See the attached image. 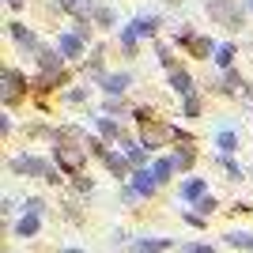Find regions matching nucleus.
Segmentation results:
<instances>
[{"label": "nucleus", "instance_id": "1", "mask_svg": "<svg viewBox=\"0 0 253 253\" xmlns=\"http://www.w3.org/2000/svg\"><path fill=\"white\" fill-rule=\"evenodd\" d=\"M11 170H15V174H34V178L49 181V185H61V178H64V170H57L49 159L31 155V151H19V155H11Z\"/></svg>", "mask_w": 253, "mask_h": 253}, {"label": "nucleus", "instance_id": "2", "mask_svg": "<svg viewBox=\"0 0 253 253\" xmlns=\"http://www.w3.org/2000/svg\"><path fill=\"white\" fill-rule=\"evenodd\" d=\"M178 132H181V125H170V121H151V125H140V144H144L148 151H159V148L178 144Z\"/></svg>", "mask_w": 253, "mask_h": 253}, {"label": "nucleus", "instance_id": "3", "mask_svg": "<svg viewBox=\"0 0 253 253\" xmlns=\"http://www.w3.org/2000/svg\"><path fill=\"white\" fill-rule=\"evenodd\" d=\"M204 8H208V15L219 27H227V31H238L246 19V8L238 4V0H204Z\"/></svg>", "mask_w": 253, "mask_h": 253}, {"label": "nucleus", "instance_id": "4", "mask_svg": "<svg viewBox=\"0 0 253 253\" xmlns=\"http://www.w3.org/2000/svg\"><path fill=\"white\" fill-rule=\"evenodd\" d=\"M84 159H87V148H76V144H64L57 140V151H53V163L64 170V174H72L80 178V170H84Z\"/></svg>", "mask_w": 253, "mask_h": 253}, {"label": "nucleus", "instance_id": "5", "mask_svg": "<svg viewBox=\"0 0 253 253\" xmlns=\"http://www.w3.org/2000/svg\"><path fill=\"white\" fill-rule=\"evenodd\" d=\"M27 87H31V80L19 72V68H4V102L15 106L19 98H27Z\"/></svg>", "mask_w": 253, "mask_h": 253}, {"label": "nucleus", "instance_id": "6", "mask_svg": "<svg viewBox=\"0 0 253 253\" xmlns=\"http://www.w3.org/2000/svg\"><path fill=\"white\" fill-rule=\"evenodd\" d=\"M57 49H61V57H64V61H76V57H84L87 42H84V38H80L76 31H64L61 38H57Z\"/></svg>", "mask_w": 253, "mask_h": 253}, {"label": "nucleus", "instance_id": "7", "mask_svg": "<svg viewBox=\"0 0 253 253\" xmlns=\"http://www.w3.org/2000/svg\"><path fill=\"white\" fill-rule=\"evenodd\" d=\"M8 34L15 38V45H19V49H27V53H31V49H34V53L42 49V45H38V34H34L27 23H8Z\"/></svg>", "mask_w": 253, "mask_h": 253}, {"label": "nucleus", "instance_id": "8", "mask_svg": "<svg viewBox=\"0 0 253 253\" xmlns=\"http://www.w3.org/2000/svg\"><path fill=\"white\" fill-rule=\"evenodd\" d=\"M128 185H132V189L140 193V201H148V197H155V193H159V178L151 174V167H148V170H136Z\"/></svg>", "mask_w": 253, "mask_h": 253}, {"label": "nucleus", "instance_id": "9", "mask_svg": "<svg viewBox=\"0 0 253 253\" xmlns=\"http://www.w3.org/2000/svg\"><path fill=\"white\" fill-rule=\"evenodd\" d=\"M102 163H106L110 170H114V174H117L121 181H132V174H136V170H132V163H128V155H125V151H110V155H106Z\"/></svg>", "mask_w": 253, "mask_h": 253}, {"label": "nucleus", "instance_id": "10", "mask_svg": "<svg viewBox=\"0 0 253 253\" xmlns=\"http://www.w3.org/2000/svg\"><path fill=\"white\" fill-rule=\"evenodd\" d=\"M128 87H132V76H128V72H110V76L102 80V91H106L110 98H121Z\"/></svg>", "mask_w": 253, "mask_h": 253}, {"label": "nucleus", "instance_id": "11", "mask_svg": "<svg viewBox=\"0 0 253 253\" xmlns=\"http://www.w3.org/2000/svg\"><path fill=\"white\" fill-rule=\"evenodd\" d=\"M204 197H208V181H204V178H185V181H181V201L201 204Z\"/></svg>", "mask_w": 253, "mask_h": 253}, {"label": "nucleus", "instance_id": "12", "mask_svg": "<svg viewBox=\"0 0 253 253\" xmlns=\"http://www.w3.org/2000/svg\"><path fill=\"white\" fill-rule=\"evenodd\" d=\"M57 84H68V72H64V68H53V72H38L34 76V91H53Z\"/></svg>", "mask_w": 253, "mask_h": 253}, {"label": "nucleus", "instance_id": "13", "mask_svg": "<svg viewBox=\"0 0 253 253\" xmlns=\"http://www.w3.org/2000/svg\"><path fill=\"white\" fill-rule=\"evenodd\" d=\"M170 87H174V91H178L181 98L197 95V87H193V76L185 72V68H174V72H170Z\"/></svg>", "mask_w": 253, "mask_h": 253}, {"label": "nucleus", "instance_id": "14", "mask_svg": "<svg viewBox=\"0 0 253 253\" xmlns=\"http://www.w3.org/2000/svg\"><path fill=\"white\" fill-rule=\"evenodd\" d=\"M128 27H132L136 38H155L159 34V15H140V19H132Z\"/></svg>", "mask_w": 253, "mask_h": 253}, {"label": "nucleus", "instance_id": "15", "mask_svg": "<svg viewBox=\"0 0 253 253\" xmlns=\"http://www.w3.org/2000/svg\"><path fill=\"white\" fill-rule=\"evenodd\" d=\"M181 49L189 53V57H201V61L215 53V49H211V38H204V34H193V38H189L185 45H181Z\"/></svg>", "mask_w": 253, "mask_h": 253}, {"label": "nucleus", "instance_id": "16", "mask_svg": "<svg viewBox=\"0 0 253 253\" xmlns=\"http://www.w3.org/2000/svg\"><path fill=\"white\" fill-rule=\"evenodd\" d=\"M121 148H125V155H128V163H132V167H144V163L151 159V151L144 148L140 140H121Z\"/></svg>", "mask_w": 253, "mask_h": 253}, {"label": "nucleus", "instance_id": "17", "mask_svg": "<svg viewBox=\"0 0 253 253\" xmlns=\"http://www.w3.org/2000/svg\"><path fill=\"white\" fill-rule=\"evenodd\" d=\"M95 128H98V136H102V140H117V144H121V140H125V136H121V125H117V121H114V117H95Z\"/></svg>", "mask_w": 253, "mask_h": 253}, {"label": "nucleus", "instance_id": "18", "mask_svg": "<svg viewBox=\"0 0 253 253\" xmlns=\"http://www.w3.org/2000/svg\"><path fill=\"white\" fill-rule=\"evenodd\" d=\"M151 174L159 178V185H167V181L178 174V163H174V155H170V159H155V163H151Z\"/></svg>", "mask_w": 253, "mask_h": 253}, {"label": "nucleus", "instance_id": "19", "mask_svg": "<svg viewBox=\"0 0 253 253\" xmlns=\"http://www.w3.org/2000/svg\"><path fill=\"white\" fill-rule=\"evenodd\" d=\"M38 231H42V215H23L15 223V238H34Z\"/></svg>", "mask_w": 253, "mask_h": 253}, {"label": "nucleus", "instance_id": "20", "mask_svg": "<svg viewBox=\"0 0 253 253\" xmlns=\"http://www.w3.org/2000/svg\"><path fill=\"white\" fill-rule=\"evenodd\" d=\"M234 57H238V45H234V42H223V45H215V64H219L223 72H231Z\"/></svg>", "mask_w": 253, "mask_h": 253}, {"label": "nucleus", "instance_id": "21", "mask_svg": "<svg viewBox=\"0 0 253 253\" xmlns=\"http://www.w3.org/2000/svg\"><path fill=\"white\" fill-rule=\"evenodd\" d=\"M117 42H121V49H125V57H136V53H140V38L132 34V27H121Z\"/></svg>", "mask_w": 253, "mask_h": 253}, {"label": "nucleus", "instance_id": "22", "mask_svg": "<svg viewBox=\"0 0 253 253\" xmlns=\"http://www.w3.org/2000/svg\"><path fill=\"white\" fill-rule=\"evenodd\" d=\"M215 148H219V155H234V151H238V136H234L231 128H219V136H215Z\"/></svg>", "mask_w": 253, "mask_h": 253}, {"label": "nucleus", "instance_id": "23", "mask_svg": "<svg viewBox=\"0 0 253 253\" xmlns=\"http://www.w3.org/2000/svg\"><path fill=\"white\" fill-rule=\"evenodd\" d=\"M132 250L136 253H163V250H170V238H144V242H132Z\"/></svg>", "mask_w": 253, "mask_h": 253}, {"label": "nucleus", "instance_id": "24", "mask_svg": "<svg viewBox=\"0 0 253 253\" xmlns=\"http://www.w3.org/2000/svg\"><path fill=\"white\" fill-rule=\"evenodd\" d=\"M227 246H234V250H253V234L250 231H231L227 234Z\"/></svg>", "mask_w": 253, "mask_h": 253}, {"label": "nucleus", "instance_id": "25", "mask_svg": "<svg viewBox=\"0 0 253 253\" xmlns=\"http://www.w3.org/2000/svg\"><path fill=\"white\" fill-rule=\"evenodd\" d=\"M201 110H204L201 95H189V98H181V114H185V117H201Z\"/></svg>", "mask_w": 253, "mask_h": 253}, {"label": "nucleus", "instance_id": "26", "mask_svg": "<svg viewBox=\"0 0 253 253\" xmlns=\"http://www.w3.org/2000/svg\"><path fill=\"white\" fill-rule=\"evenodd\" d=\"M84 72H87V76H95V80H106V76H102V49H95V57L84 64Z\"/></svg>", "mask_w": 253, "mask_h": 253}, {"label": "nucleus", "instance_id": "27", "mask_svg": "<svg viewBox=\"0 0 253 253\" xmlns=\"http://www.w3.org/2000/svg\"><path fill=\"white\" fill-rule=\"evenodd\" d=\"M132 121H140V125L159 121V117H155V106H136V110H132Z\"/></svg>", "mask_w": 253, "mask_h": 253}, {"label": "nucleus", "instance_id": "28", "mask_svg": "<svg viewBox=\"0 0 253 253\" xmlns=\"http://www.w3.org/2000/svg\"><path fill=\"white\" fill-rule=\"evenodd\" d=\"M219 167L227 170V174H231V181H238V178H242V167H238V163H234L231 155H219Z\"/></svg>", "mask_w": 253, "mask_h": 253}, {"label": "nucleus", "instance_id": "29", "mask_svg": "<svg viewBox=\"0 0 253 253\" xmlns=\"http://www.w3.org/2000/svg\"><path fill=\"white\" fill-rule=\"evenodd\" d=\"M91 23H98V27H114V11H110V8H95Z\"/></svg>", "mask_w": 253, "mask_h": 253}, {"label": "nucleus", "instance_id": "30", "mask_svg": "<svg viewBox=\"0 0 253 253\" xmlns=\"http://www.w3.org/2000/svg\"><path fill=\"white\" fill-rule=\"evenodd\" d=\"M106 117H114V114H125V102H121V98H106Z\"/></svg>", "mask_w": 253, "mask_h": 253}, {"label": "nucleus", "instance_id": "31", "mask_svg": "<svg viewBox=\"0 0 253 253\" xmlns=\"http://www.w3.org/2000/svg\"><path fill=\"white\" fill-rule=\"evenodd\" d=\"M84 98H87V91H84V87H72V91H64V102H84Z\"/></svg>", "mask_w": 253, "mask_h": 253}, {"label": "nucleus", "instance_id": "32", "mask_svg": "<svg viewBox=\"0 0 253 253\" xmlns=\"http://www.w3.org/2000/svg\"><path fill=\"white\" fill-rule=\"evenodd\" d=\"M23 208H27V215H42V211H45V201H38V197H34V201H27Z\"/></svg>", "mask_w": 253, "mask_h": 253}, {"label": "nucleus", "instance_id": "33", "mask_svg": "<svg viewBox=\"0 0 253 253\" xmlns=\"http://www.w3.org/2000/svg\"><path fill=\"white\" fill-rule=\"evenodd\" d=\"M197 208H201V215H211V211L219 208V204H215V197H204V201L197 204Z\"/></svg>", "mask_w": 253, "mask_h": 253}, {"label": "nucleus", "instance_id": "34", "mask_svg": "<svg viewBox=\"0 0 253 253\" xmlns=\"http://www.w3.org/2000/svg\"><path fill=\"white\" fill-rule=\"evenodd\" d=\"M76 189H80V193H95V181H91V178H84V174H80V181H76Z\"/></svg>", "mask_w": 253, "mask_h": 253}, {"label": "nucleus", "instance_id": "35", "mask_svg": "<svg viewBox=\"0 0 253 253\" xmlns=\"http://www.w3.org/2000/svg\"><path fill=\"white\" fill-rule=\"evenodd\" d=\"M181 219L193 223V227H204V215H197V211H181Z\"/></svg>", "mask_w": 253, "mask_h": 253}, {"label": "nucleus", "instance_id": "36", "mask_svg": "<svg viewBox=\"0 0 253 253\" xmlns=\"http://www.w3.org/2000/svg\"><path fill=\"white\" fill-rule=\"evenodd\" d=\"M181 253H215L211 246H181Z\"/></svg>", "mask_w": 253, "mask_h": 253}, {"label": "nucleus", "instance_id": "37", "mask_svg": "<svg viewBox=\"0 0 253 253\" xmlns=\"http://www.w3.org/2000/svg\"><path fill=\"white\" fill-rule=\"evenodd\" d=\"M4 4H8L11 11H19V8H23V0H4Z\"/></svg>", "mask_w": 253, "mask_h": 253}, {"label": "nucleus", "instance_id": "38", "mask_svg": "<svg viewBox=\"0 0 253 253\" xmlns=\"http://www.w3.org/2000/svg\"><path fill=\"white\" fill-rule=\"evenodd\" d=\"M61 253H84V250H61Z\"/></svg>", "mask_w": 253, "mask_h": 253}, {"label": "nucleus", "instance_id": "39", "mask_svg": "<svg viewBox=\"0 0 253 253\" xmlns=\"http://www.w3.org/2000/svg\"><path fill=\"white\" fill-rule=\"evenodd\" d=\"M250 8H253V0H250Z\"/></svg>", "mask_w": 253, "mask_h": 253}]
</instances>
